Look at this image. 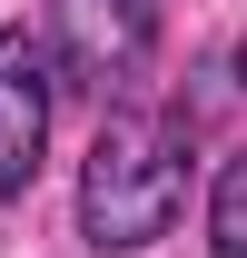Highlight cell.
<instances>
[{
    "instance_id": "1",
    "label": "cell",
    "mask_w": 247,
    "mask_h": 258,
    "mask_svg": "<svg viewBox=\"0 0 247 258\" xmlns=\"http://www.w3.org/2000/svg\"><path fill=\"white\" fill-rule=\"evenodd\" d=\"M188 199V109H109V129L89 139V169H79V228L89 248L129 258L168 238Z\"/></svg>"
},
{
    "instance_id": "3",
    "label": "cell",
    "mask_w": 247,
    "mask_h": 258,
    "mask_svg": "<svg viewBox=\"0 0 247 258\" xmlns=\"http://www.w3.org/2000/svg\"><path fill=\"white\" fill-rule=\"evenodd\" d=\"M50 149V60L30 50V30H0V209L40 179Z\"/></svg>"
},
{
    "instance_id": "4",
    "label": "cell",
    "mask_w": 247,
    "mask_h": 258,
    "mask_svg": "<svg viewBox=\"0 0 247 258\" xmlns=\"http://www.w3.org/2000/svg\"><path fill=\"white\" fill-rule=\"evenodd\" d=\"M208 258H247V149L217 169V189H208Z\"/></svg>"
},
{
    "instance_id": "2",
    "label": "cell",
    "mask_w": 247,
    "mask_h": 258,
    "mask_svg": "<svg viewBox=\"0 0 247 258\" xmlns=\"http://www.w3.org/2000/svg\"><path fill=\"white\" fill-rule=\"evenodd\" d=\"M50 50H60L69 90L119 99L158 50V0H50Z\"/></svg>"
}]
</instances>
